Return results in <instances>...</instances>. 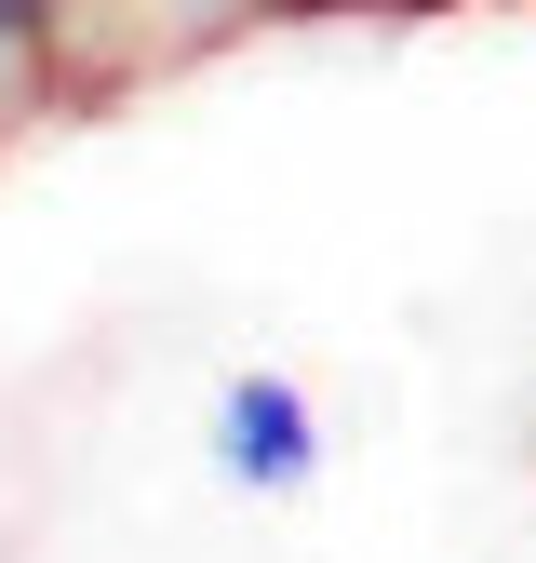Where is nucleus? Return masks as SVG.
I'll list each match as a JSON object with an SVG mask.
<instances>
[{
	"label": "nucleus",
	"mask_w": 536,
	"mask_h": 563,
	"mask_svg": "<svg viewBox=\"0 0 536 563\" xmlns=\"http://www.w3.org/2000/svg\"><path fill=\"white\" fill-rule=\"evenodd\" d=\"M215 470L242 483V497H295V483H322V402L282 363H242L215 389Z\"/></svg>",
	"instance_id": "1"
},
{
	"label": "nucleus",
	"mask_w": 536,
	"mask_h": 563,
	"mask_svg": "<svg viewBox=\"0 0 536 563\" xmlns=\"http://www.w3.org/2000/svg\"><path fill=\"white\" fill-rule=\"evenodd\" d=\"M215 14H282V27H322V14H443V0H215Z\"/></svg>",
	"instance_id": "3"
},
{
	"label": "nucleus",
	"mask_w": 536,
	"mask_h": 563,
	"mask_svg": "<svg viewBox=\"0 0 536 563\" xmlns=\"http://www.w3.org/2000/svg\"><path fill=\"white\" fill-rule=\"evenodd\" d=\"M27 95H41V81H27L14 54H0V134H14V108H27Z\"/></svg>",
	"instance_id": "4"
},
{
	"label": "nucleus",
	"mask_w": 536,
	"mask_h": 563,
	"mask_svg": "<svg viewBox=\"0 0 536 563\" xmlns=\"http://www.w3.org/2000/svg\"><path fill=\"white\" fill-rule=\"evenodd\" d=\"M81 41H94V0H0V54H14L41 95L67 81V54H81Z\"/></svg>",
	"instance_id": "2"
}]
</instances>
